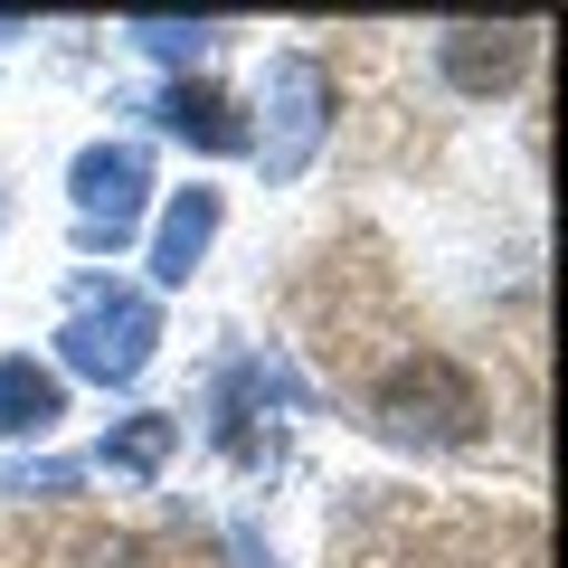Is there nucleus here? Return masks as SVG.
I'll list each match as a JSON object with an SVG mask.
<instances>
[{
	"label": "nucleus",
	"instance_id": "0eeeda50",
	"mask_svg": "<svg viewBox=\"0 0 568 568\" xmlns=\"http://www.w3.org/2000/svg\"><path fill=\"white\" fill-rule=\"evenodd\" d=\"M152 123H162V133H181V142H200V152H246V123H237V104H227L209 77H181V85H162Z\"/></svg>",
	"mask_w": 568,
	"mask_h": 568
},
{
	"label": "nucleus",
	"instance_id": "7ed1b4c3",
	"mask_svg": "<svg viewBox=\"0 0 568 568\" xmlns=\"http://www.w3.org/2000/svg\"><path fill=\"white\" fill-rule=\"evenodd\" d=\"M332 67L323 58H304V48H284V58H265V133H246L256 142V162H265V181H304L313 171V152H323V133H332Z\"/></svg>",
	"mask_w": 568,
	"mask_h": 568
},
{
	"label": "nucleus",
	"instance_id": "423d86ee",
	"mask_svg": "<svg viewBox=\"0 0 568 568\" xmlns=\"http://www.w3.org/2000/svg\"><path fill=\"white\" fill-rule=\"evenodd\" d=\"M209 237H219V190H171V209H162V227H152V284H190L200 275V256H209Z\"/></svg>",
	"mask_w": 568,
	"mask_h": 568
},
{
	"label": "nucleus",
	"instance_id": "20e7f679",
	"mask_svg": "<svg viewBox=\"0 0 568 568\" xmlns=\"http://www.w3.org/2000/svg\"><path fill=\"white\" fill-rule=\"evenodd\" d=\"M67 200H77V246H123L152 200V162L133 142H85L67 162Z\"/></svg>",
	"mask_w": 568,
	"mask_h": 568
},
{
	"label": "nucleus",
	"instance_id": "1a4fd4ad",
	"mask_svg": "<svg viewBox=\"0 0 568 568\" xmlns=\"http://www.w3.org/2000/svg\"><path fill=\"white\" fill-rule=\"evenodd\" d=\"M171 446H181V417H123L114 436H104V465L114 474H162Z\"/></svg>",
	"mask_w": 568,
	"mask_h": 568
},
{
	"label": "nucleus",
	"instance_id": "9b49d317",
	"mask_svg": "<svg viewBox=\"0 0 568 568\" xmlns=\"http://www.w3.org/2000/svg\"><path fill=\"white\" fill-rule=\"evenodd\" d=\"M77 465H0V493H67Z\"/></svg>",
	"mask_w": 568,
	"mask_h": 568
},
{
	"label": "nucleus",
	"instance_id": "6e6552de",
	"mask_svg": "<svg viewBox=\"0 0 568 568\" xmlns=\"http://www.w3.org/2000/svg\"><path fill=\"white\" fill-rule=\"evenodd\" d=\"M58 417H67V379L58 369H39L29 351L0 361V426H10V436H48Z\"/></svg>",
	"mask_w": 568,
	"mask_h": 568
},
{
	"label": "nucleus",
	"instance_id": "f257e3e1",
	"mask_svg": "<svg viewBox=\"0 0 568 568\" xmlns=\"http://www.w3.org/2000/svg\"><path fill=\"white\" fill-rule=\"evenodd\" d=\"M484 417H493L484 379H474L465 361H446V351H417V361H398L379 379V426L407 436V446H474Z\"/></svg>",
	"mask_w": 568,
	"mask_h": 568
},
{
	"label": "nucleus",
	"instance_id": "f03ea898",
	"mask_svg": "<svg viewBox=\"0 0 568 568\" xmlns=\"http://www.w3.org/2000/svg\"><path fill=\"white\" fill-rule=\"evenodd\" d=\"M152 342H162V313H152V294H133V284H85L77 313H67L58 332V361L77 369V379H142V361H152Z\"/></svg>",
	"mask_w": 568,
	"mask_h": 568
},
{
	"label": "nucleus",
	"instance_id": "39448f33",
	"mask_svg": "<svg viewBox=\"0 0 568 568\" xmlns=\"http://www.w3.org/2000/svg\"><path fill=\"white\" fill-rule=\"evenodd\" d=\"M436 67H446L455 95H503L530 67V29H446L436 39Z\"/></svg>",
	"mask_w": 568,
	"mask_h": 568
},
{
	"label": "nucleus",
	"instance_id": "9d476101",
	"mask_svg": "<svg viewBox=\"0 0 568 568\" xmlns=\"http://www.w3.org/2000/svg\"><path fill=\"white\" fill-rule=\"evenodd\" d=\"M123 39L152 48V58H200V48L219 39V20H123Z\"/></svg>",
	"mask_w": 568,
	"mask_h": 568
}]
</instances>
